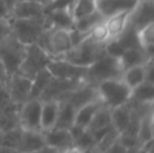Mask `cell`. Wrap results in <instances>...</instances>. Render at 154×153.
<instances>
[{"label":"cell","mask_w":154,"mask_h":153,"mask_svg":"<svg viewBox=\"0 0 154 153\" xmlns=\"http://www.w3.org/2000/svg\"><path fill=\"white\" fill-rule=\"evenodd\" d=\"M101 20H104L103 16H101L97 11H93V12L88 14V15L82 16V18L76 19L73 27H75L76 30H79V31L88 34V33L91 31V29H93V27L97 23H100Z\"/></svg>","instance_id":"obj_30"},{"label":"cell","mask_w":154,"mask_h":153,"mask_svg":"<svg viewBox=\"0 0 154 153\" xmlns=\"http://www.w3.org/2000/svg\"><path fill=\"white\" fill-rule=\"evenodd\" d=\"M29 153H60V152L57 151V149L51 148V146L45 145V146H42V148L37 149V151H32V152H29Z\"/></svg>","instance_id":"obj_39"},{"label":"cell","mask_w":154,"mask_h":153,"mask_svg":"<svg viewBox=\"0 0 154 153\" xmlns=\"http://www.w3.org/2000/svg\"><path fill=\"white\" fill-rule=\"evenodd\" d=\"M7 80H8V75H7V72H5V68H4V65H3L2 60H0V83H3L5 86Z\"/></svg>","instance_id":"obj_40"},{"label":"cell","mask_w":154,"mask_h":153,"mask_svg":"<svg viewBox=\"0 0 154 153\" xmlns=\"http://www.w3.org/2000/svg\"><path fill=\"white\" fill-rule=\"evenodd\" d=\"M137 39H138L139 46L149 56H154V22L137 30Z\"/></svg>","instance_id":"obj_26"},{"label":"cell","mask_w":154,"mask_h":153,"mask_svg":"<svg viewBox=\"0 0 154 153\" xmlns=\"http://www.w3.org/2000/svg\"><path fill=\"white\" fill-rule=\"evenodd\" d=\"M96 94L99 102L104 107L112 110L128 103L131 98V89L120 80V77L107 79L96 84Z\"/></svg>","instance_id":"obj_1"},{"label":"cell","mask_w":154,"mask_h":153,"mask_svg":"<svg viewBox=\"0 0 154 153\" xmlns=\"http://www.w3.org/2000/svg\"><path fill=\"white\" fill-rule=\"evenodd\" d=\"M154 22V4L153 0H138L134 8L130 11L128 26L131 29L139 30L141 27L146 26Z\"/></svg>","instance_id":"obj_11"},{"label":"cell","mask_w":154,"mask_h":153,"mask_svg":"<svg viewBox=\"0 0 154 153\" xmlns=\"http://www.w3.org/2000/svg\"><path fill=\"white\" fill-rule=\"evenodd\" d=\"M103 153H127V149H125V148H123V146L116 141V142H114L108 149H107L106 152H103Z\"/></svg>","instance_id":"obj_38"},{"label":"cell","mask_w":154,"mask_h":153,"mask_svg":"<svg viewBox=\"0 0 154 153\" xmlns=\"http://www.w3.org/2000/svg\"><path fill=\"white\" fill-rule=\"evenodd\" d=\"M48 70L51 76L61 80H84L87 77L88 68H81L65 61L64 58H50L48 64Z\"/></svg>","instance_id":"obj_9"},{"label":"cell","mask_w":154,"mask_h":153,"mask_svg":"<svg viewBox=\"0 0 154 153\" xmlns=\"http://www.w3.org/2000/svg\"><path fill=\"white\" fill-rule=\"evenodd\" d=\"M101 103L99 102V99H95L92 102L87 103V105L81 106L76 110V117H75V123L76 126L81 127V129H87L89 126L91 121H92L93 115L96 114V111L101 107Z\"/></svg>","instance_id":"obj_22"},{"label":"cell","mask_w":154,"mask_h":153,"mask_svg":"<svg viewBox=\"0 0 154 153\" xmlns=\"http://www.w3.org/2000/svg\"><path fill=\"white\" fill-rule=\"evenodd\" d=\"M51 79H53V76L48 70V68L39 70L31 80V95H30V99H39L42 92L45 91V88L50 83Z\"/></svg>","instance_id":"obj_27"},{"label":"cell","mask_w":154,"mask_h":153,"mask_svg":"<svg viewBox=\"0 0 154 153\" xmlns=\"http://www.w3.org/2000/svg\"><path fill=\"white\" fill-rule=\"evenodd\" d=\"M27 46L16 39L12 34H8L3 41H0V60L5 68L8 77L18 73L22 62L26 56Z\"/></svg>","instance_id":"obj_3"},{"label":"cell","mask_w":154,"mask_h":153,"mask_svg":"<svg viewBox=\"0 0 154 153\" xmlns=\"http://www.w3.org/2000/svg\"><path fill=\"white\" fill-rule=\"evenodd\" d=\"M46 29H73L75 19L69 10H53L45 12Z\"/></svg>","instance_id":"obj_16"},{"label":"cell","mask_w":154,"mask_h":153,"mask_svg":"<svg viewBox=\"0 0 154 153\" xmlns=\"http://www.w3.org/2000/svg\"><path fill=\"white\" fill-rule=\"evenodd\" d=\"M5 89H7V94L10 96L11 102L16 106H20L22 103L30 99L31 79L26 77L20 73H15V75L8 77L7 83H5Z\"/></svg>","instance_id":"obj_10"},{"label":"cell","mask_w":154,"mask_h":153,"mask_svg":"<svg viewBox=\"0 0 154 153\" xmlns=\"http://www.w3.org/2000/svg\"><path fill=\"white\" fill-rule=\"evenodd\" d=\"M51 57L41 48L37 43L32 45H27V50H26V56L24 60L22 62L20 68H19L18 73L26 76L29 79H34V76L37 75L39 70L45 69L48 67L49 61Z\"/></svg>","instance_id":"obj_7"},{"label":"cell","mask_w":154,"mask_h":153,"mask_svg":"<svg viewBox=\"0 0 154 153\" xmlns=\"http://www.w3.org/2000/svg\"><path fill=\"white\" fill-rule=\"evenodd\" d=\"M131 114H133V111H131L130 103H126V105L115 107L111 110V126L119 134L128 127L131 121Z\"/></svg>","instance_id":"obj_21"},{"label":"cell","mask_w":154,"mask_h":153,"mask_svg":"<svg viewBox=\"0 0 154 153\" xmlns=\"http://www.w3.org/2000/svg\"><path fill=\"white\" fill-rule=\"evenodd\" d=\"M41 129L42 132L54 127L60 110V100H41Z\"/></svg>","instance_id":"obj_18"},{"label":"cell","mask_w":154,"mask_h":153,"mask_svg":"<svg viewBox=\"0 0 154 153\" xmlns=\"http://www.w3.org/2000/svg\"><path fill=\"white\" fill-rule=\"evenodd\" d=\"M37 45H39L51 58L62 57L73 46L70 39V31L66 29L45 30L37 41Z\"/></svg>","instance_id":"obj_4"},{"label":"cell","mask_w":154,"mask_h":153,"mask_svg":"<svg viewBox=\"0 0 154 153\" xmlns=\"http://www.w3.org/2000/svg\"><path fill=\"white\" fill-rule=\"evenodd\" d=\"M131 102L138 105H153L154 102V83L143 81L131 89Z\"/></svg>","instance_id":"obj_23"},{"label":"cell","mask_w":154,"mask_h":153,"mask_svg":"<svg viewBox=\"0 0 154 153\" xmlns=\"http://www.w3.org/2000/svg\"><path fill=\"white\" fill-rule=\"evenodd\" d=\"M18 2V0H3V3L5 4V7H7V10H8V14H10V11H11V8L14 7V4Z\"/></svg>","instance_id":"obj_43"},{"label":"cell","mask_w":154,"mask_h":153,"mask_svg":"<svg viewBox=\"0 0 154 153\" xmlns=\"http://www.w3.org/2000/svg\"><path fill=\"white\" fill-rule=\"evenodd\" d=\"M123 69L120 67V62L118 57L109 56V54H104L101 56L97 61H95L91 67L87 69V77L85 81L91 83L93 86L101 80H107V79H118L120 77Z\"/></svg>","instance_id":"obj_5"},{"label":"cell","mask_w":154,"mask_h":153,"mask_svg":"<svg viewBox=\"0 0 154 153\" xmlns=\"http://www.w3.org/2000/svg\"><path fill=\"white\" fill-rule=\"evenodd\" d=\"M8 18H10V14H8L7 7L3 3V0H0V19H8Z\"/></svg>","instance_id":"obj_41"},{"label":"cell","mask_w":154,"mask_h":153,"mask_svg":"<svg viewBox=\"0 0 154 153\" xmlns=\"http://www.w3.org/2000/svg\"><path fill=\"white\" fill-rule=\"evenodd\" d=\"M41 99H29L18 107V125L23 130L41 129Z\"/></svg>","instance_id":"obj_8"},{"label":"cell","mask_w":154,"mask_h":153,"mask_svg":"<svg viewBox=\"0 0 154 153\" xmlns=\"http://www.w3.org/2000/svg\"><path fill=\"white\" fill-rule=\"evenodd\" d=\"M81 153H101L99 151L96 146H93V148H89V149H85V151H81Z\"/></svg>","instance_id":"obj_44"},{"label":"cell","mask_w":154,"mask_h":153,"mask_svg":"<svg viewBox=\"0 0 154 153\" xmlns=\"http://www.w3.org/2000/svg\"><path fill=\"white\" fill-rule=\"evenodd\" d=\"M0 153H20L18 149H14L10 148V146H5V145H0Z\"/></svg>","instance_id":"obj_42"},{"label":"cell","mask_w":154,"mask_h":153,"mask_svg":"<svg viewBox=\"0 0 154 153\" xmlns=\"http://www.w3.org/2000/svg\"><path fill=\"white\" fill-rule=\"evenodd\" d=\"M138 0H95L96 11L104 19L125 11H131Z\"/></svg>","instance_id":"obj_14"},{"label":"cell","mask_w":154,"mask_h":153,"mask_svg":"<svg viewBox=\"0 0 154 153\" xmlns=\"http://www.w3.org/2000/svg\"><path fill=\"white\" fill-rule=\"evenodd\" d=\"M128 19H130V11L115 14V15H111L104 19V24H106L107 31H108L109 41L116 39L118 37L123 34V31L128 26Z\"/></svg>","instance_id":"obj_19"},{"label":"cell","mask_w":154,"mask_h":153,"mask_svg":"<svg viewBox=\"0 0 154 153\" xmlns=\"http://www.w3.org/2000/svg\"><path fill=\"white\" fill-rule=\"evenodd\" d=\"M8 34H11L10 19H0V41H3Z\"/></svg>","instance_id":"obj_37"},{"label":"cell","mask_w":154,"mask_h":153,"mask_svg":"<svg viewBox=\"0 0 154 153\" xmlns=\"http://www.w3.org/2000/svg\"><path fill=\"white\" fill-rule=\"evenodd\" d=\"M76 110L77 108L70 105V103L65 102V100H60V110H58V115H57V121L54 127L69 130V127L75 123Z\"/></svg>","instance_id":"obj_24"},{"label":"cell","mask_w":154,"mask_h":153,"mask_svg":"<svg viewBox=\"0 0 154 153\" xmlns=\"http://www.w3.org/2000/svg\"><path fill=\"white\" fill-rule=\"evenodd\" d=\"M20 138H22V129L19 126L14 127V129H10V130H5V132L3 133V144L2 145L10 146V148L18 149L19 151Z\"/></svg>","instance_id":"obj_31"},{"label":"cell","mask_w":154,"mask_h":153,"mask_svg":"<svg viewBox=\"0 0 154 153\" xmlns=\"http://www.w3.org/2000/svg\"><path fill=\"white\" fill-rule=\"evenodd\" d=\"M45 136L43 132H35V130H23L22 129V138L19 144V152L29 153L32 151L45 146Z\"/></svg>","instance_id":"obj_20"},{"label":"cell","mask_w":154,"mask_h":153,"mask_svg":"<svg viewBox=\"0 0 154 153\" xmlns=\"http://www.w3.org/2000/svg\"><path fill=\"white\" fill-rule=\"evenodd\" d=\"M76 0H51L48 5H45V12L53 10H69L72 12V7Z\"/></svg>","instance_id":"obj_36"},{"label":"cell","mask_w":154,"mask_h":153,"mask_svg":"<svg viewBox=\"0 0 154 153\" xmlns=\"http://www.w3.org/2000/svg\"><path fill=\"white\" fill-rule=\"evenodd\" d=\"M118 137H119V133L116 132V130L114 129V127L111 126V129L108 130V132L106 133V134L103 136V137L100 138V140L96 142V148L99 149L101 153L106 152L107 149L109 148V146L112 145L114 142H116L118 141Z\"/></svg>","instance_id":"obj_33"},{"label":"cell","mask_w":154,"mask_h":153,"mask_svg":"<svg viewBox=\"0 0 154 153\" xmlns=\"http://www.w3.org/2000/svg\"><path fill=\"white\" fill-rule=\"evenodd\" d=\"M38 2H39V3H42V4H43V5H48V4H49V3H50V2H51V0H38Z\"/></svg>","instance_id":"obj_46"},{"label":"cell","mask_w":154,"mask_h":153,"mask_svg":"<svg viewBox=\"0 0 154 153\" xmlns=\"http://www.w3.org/2000/svg\"><path fill=\"white\" fill-rule=\"evenodd\" d=\"M118 142L127 151H134V149H139L141 142H139L138 137L134 134H127V133H120L118 137Z\"/></svg>","instance_id":"obj_35"},{"label":"cell","mask_w":154,"mask_h":153,"mask_svg":"<svg viewBox=\"0 0 154 153\" xmlns=\"http://www.w3.org/2000/svg\"><path fill=\"white\" fill-rule=\"evenodd\" d=\"M93 146H96V141L89 130H84L75 140V148H77L80 152L85 151V149L93 148Z\"/></svg>","instance_id":"obj_34"},{"label":"cell","mask_w":154,"mask_h":153,"mask_svg":"<svg viewBox=\"0 0 154 153\" xmlns=\"http://www.w3.org/2000/svg\"><path fill=\"white\" fill-rule=\"evenodd\" d=\"M137 137H138L141 145L147 142V141L153 140V111H149V113L143 114L141 117L138 132H137Z\"/></svg>","instance_id":"obj_28"},{"label":"cell","mask_w":154,"mask_h":153,"mask_svg":"<svg viewBox=\"0 0 154 153\" xmlns=\"http://www.w3.org/2000/svg\"><path fill=\"white\" fill-rule=\"evenodd\" d=\"M45 16V5L38 0H18L10 11L8 19H41Z\"/></svg>","instance_id":"obj_12"},{"label":"cell","mask_w":154,"mask_h":153,"mask_svg":"<svg viewBox=\"0 0 154 153\" xmlns=\"http://www.w3.org/2000/svg\"><path fill=\"white\" fill-rule=\"evenodd\" d=\"M60 153H81V152H80L77 148H75V146H72V148L65 149V151H62V152H60Z\"/></svg>","instance_id":"obj_45"},{"label":"cell","mask_w":154,"mask_h":153,"mask_svg":"<svg viewBox=\"0 0 154 153\" xmlns=\"http://www.w3.org/2000/svg\"><path fill=\"white\" fill-rule=\"evenodd\" d=\"M88 37L92 41L100 43V45H106L109 41L108 37V31H107V27L104 24V20H101L100 23H97L93 29H91V31L88 33Z\"/></svg>","instance_id":"obj_32"},{"label":"cell","mask_w":154,"mask_h":153,"mask_svg":"<svg viewBox=\"0 0 154 153\" xmlns=\"http://www.w3.org/2000/svg\"><path fill=\"white\" fill-rule=\"evenodd\" d=\"M104 54H106L104 45H100V43L92 41L89 37H87L80 43L72 46L60 58H64L65 61L70 62L73 65H77V67L88 68Z\"/></svg>","instance_id":"obj_2"},{"label":"cell","mask_w":154,"mask_h":153,"mask_svg":"<svg viewBox=\"0 0 154 153\" xmlns=\"http://www.w3.org/2000/svg\"><path fill=\"white\" fill-rule=\"evenodd\" d=\"M111 126V110L104 106H101L96 114L93 115L92 121H91L89 126L87 127V130L89 132H95V130L99 129H104V127Z\"/></svg>","instance_id":"obj_29"},{"label":"cell","mask_w":154,"mask_h":153,"mask_svg":"<svg viewBox=\"0 0 154 153\" xmlns=\"http://www.w3.org/2000/svg\"><path fill=\"white\" fill-rule=\"evenodd\" d=\"M11 34L24 45L37 43L46 29L45 16L41 19H10Z\"/></svg>","instance_id":"obj_6"},{"label":"cell","mask_w":154,"mask_h":153,"mask_svg":"<svg viewBox=\"0 0 154 153\" xmlns=\"http://www.w3.org/2000/svg\"><path fill=\"white\" fill-rule=\"evenodd\" d=\"M120 80L126 84L130 89L135 88L141 83L146 81V73H145V64L138 65V67H131L127 68L122 72L120 75Z\"/></svg>","instance_id":"obj_25"},{"label":"cell","mask_w":154,"mask_h":153,"mask_svg":"<svg viewBox=\"0 0 154 153\" xmlns=\"http://www.w3.org/2000/svg\"><path fill=\"white\" fill-rule=\"evenodd\" d=\"M120 62V67L122 69H127V68L131 67H138V65H143L146 64L147 60L153 58V56H149L146 52L143 50L139 46H135V48H128L125 49V50L120 53V56L118 57Z\"/></svg>","instance_id":"obj_17"},{"label":"cell","mask_w":154,"mask_h":153,"mask_svg":"<svg viewBox=\"0 0 154 153\" xmlns=\"http://www.w3.org/2000/svg\"><path fill=\"white\" fill-rule=\"evenodd\" d=\"M43 136H45L46 145L57 149L58 152H62V151H65V149H69V148H72V146H75L72 136H70L69 130H66V129H57V127H53V129H50V130L43 132Z\"/></svg>","instance_id":"obj_15"},{"label":"cell","mask_w":154,"mask_h":153,"mask_svg":"<svg viewBox=\"0 0 154 153\" xmlns=\"http://www.w3.org/2000/svg\"><path fill=\"white\" fill-rule=\"evenodd\" d=\"M95 99H97L96 86L87 83V81H82L81 84H79L73 89H70L68 94H65L60 100H65V102L70 103L72 106H75L76 108H79Z\"/></svg>","instance_id":"obj_13"}]
</instances>
